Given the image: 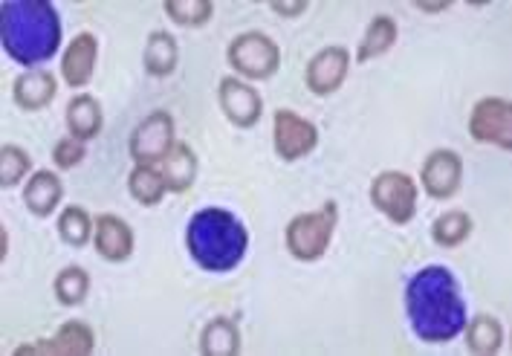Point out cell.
<instances>
[{
	"label": "cell",
	"instance_id": "2",
	"mask_svg": "<svg viewBox=\"0 0 512 356\" xmlns=\"http://www.w3.org/2000/svg\"><path fill=\"white\" fill-rule=\"evenodd\" d=\"M0 35L12 61L35 67L58 53L61 21L47 0H12L0 6Z\"/></svg>",
	"mask_w": 512,
	"mask_h": 356
},
{
	"label": "cell",
	"instance_id": "8",
	"mask_svg": "<svg viewBox=\"0 0 512 356\" xmlns=\"http://www.w3.org/2000/svg\"><path fill=\"white\" fill-rule=\"evenodd\" d=\"M469 134L481 145L512 151V105L501 96H486L469 113Z\"/></svg>",
	"mask_w": 512,
	"mask_h": 356
},
{
	"label": "cell",
	"instance_id": "7",
	"mask_svg": "<svg viewBox=\"0 0 512 356\" xmlns=\"http://www.w3.org/2000/svg\"><path fill=\"white\" fill-rule=\"evenodd\" d=\"M272 145H275V154L284 163H296V160H304L307 154L316 151L319 128L310 119L293 113V110H275V116H272Z\"/></svg>",
	"mask_w": 512,
	"mask_h": 356
},
{
	"label": "cell",
	"instance_id": "31",
	"mask_svg": "<svg viewBox=\"0 0 512 356\" xmlns=\"http://www.w3.org/2000/svg\"><path fill=\"white\" fill-rule=\"evenodd\" d=\"M270 9L275 15H281V18H298V15L307 12V0H298V3H270Z\"/></svg>",
	"mask_w": 512,
	"mask_h": 356
},
{
	"label": "cell",
	"instance_id": "20",
	"mask_svg": "<svg viewBox=\"0 0 512 356\" xmlns=\"http://www.w3.org/2000/svg\"><path fill=\"white\" fill-rule=\"evenodd\" d=\"M177 41L174 35H168L165 29H157L148 35V44H145V55H142V64H145V73L154 76V79H165L177 70Z\"/></svg>",
	"mask_w": 512,
	"mask_h": 356
},
{
	"label": "cell",
	"instance_id": "26",
	"mask_svg": "<svg viewBox=\"0 0 512 356\" xmlns=\"http://www.w3.org/2000/svg\"><path fill=\"white\" fill-rule=\"evenodd\" d=\"M93 220L90 215L81 209V206H67L64 212H61V218H58V235H61V241L67 244V247H87L90 244V238H93Z\"/></svg>",
	"mask_w": 512,
	"mask_h": 356
},
{
	"label": "cell",
	"instance_id": "17",
	"mask_svg": "<svg viewBox=\"0 0 512 356\" xmlns=\"http://www.w3.org/2000/svg\"><path fill=\"white\" fill-rule=\"evenodd\" d=\"M160 174L168 192H189L191 186H194V177H197V157H194V148H191L189 142H174V148L162 160Z\"/></svg>",
	"mask_w": 512,
	"mask_h": 356
},
{
	"label": "cell",
	"instance_id": "11",
	"mask_svg": "<svg viewBox=\"0 0 512 356\" xmlns=\"http://www.w3.org/2000/svg\"><path fill=\"white\" fill-rule=\"evenodd\" d=\"M460 180H463V160L458 151L452 148H437L426 157L423 171H420V183L432 200H449L460 192Z\"/></svg>",
	"mask_w": 512,
	"mask_h": 356
},
{
	"label": "cell",
	"instance_id": "27",
	"mask_svg": "<svg viewBox=\"0 0 512 356\" xmlns=\"http://www.w3.org/2000/svg\"><path fill=\"white\" fill-rule=\"evenodd\" d=\"M53 290L55 299L64 307H79L87 299V293H90V275L81 267H64L61 273L55 275Z\"/></svg>",
	"mask_w": 512,
	"mask_h": 356
},
{
	"label": "cell",
	"instance_id": "22",
	"mask_svg": "<svg viewBox=\"0 0 512 356\" xmlns=\"http://www.w3.org/2000/svg\"><path fill=\"white\" fill-rule=\"evenodd\" d=\"M397 35H400V27L391 15H377L371 21V27L365 32L362 44H359V53H356V61L359 64H368L371 58H379L385 55L394 44H397Z\"/></svg>",
	"mask_w": 512,
	"mask_h": 356
},
{
	"label": "cell",
	"instance_id": "33",
	"mask_svg": "<svg viewBox=\"0 0 512 356\" xmlns=\"http://www.w3.org/2000/svg\"><path fill=\"white\" fill-rule=\"evenodd\" d=\"M9 235H6V229H0V261L6 258V252H9Z\"/></svg>",
	"mask_w": 512,
	"mask_h": 356
},
{
	"label": "cell",
	"instance_id": "29",
	"mask_svg": "<svg viewBox=\"0 0 512 356\" xmlns=\"http://www.w3.org/2000/svg\"><path fill=\"white\" fill-rule=\"evenodd\" d=\"M32 168V157L21 145H3L0 148V186L3 189H15L27 171Z\"/></svg>",
	"mask_w": 512,
	"mask_h": 356
},
{
	"label": "cell",
	"instance_id": "16",
	"mask_svg": "<svg viewBox=\"0 0 512 356\" xmlns=\"http://www.w3.org/2000/svg\"><path fill=\"white\" fill-rule=\"evenodd\" d=\"M58 93V84L50 70H27L24 76H18L12 84V99L18 108L29 110H44Z\"/></svg>",
	"mask_w": 512,
	"mask_h": 356
},
{
	"label": "cell",
	"instance_id": "30",
	"mask_svg": "<svg viewBox=\"0 0 512 356\" xmlns=\"http://www.w3.org/2000/svg\"><path fill=\"white\" fill-rule=\"evenodd\" d=\"M87 157V148H84V142L76 137H64L55 142L53 148V163L61 168V171H70V168H76Z\"/></svg>",
	"mask_w": 512,
	"mask_h": 356
},
{
	"label": "cell",
	"instance_id": "1",
	"mask_svg": "<svg viewBox=\"0 0 512 356\" xmlns=\"http://www.w3.org/2000/svg\"><path fill=\"white\" fill-rule=\"evenodd\" d=\"M405 313L420 342L446 345L466 328V302L449 267H423L405 287Z\"/></svg>",
	"mask_w": 512,
	"mask_h": 356
},
{
	"label": "cell",
	"instance_id": "14",
	"mask_svg": "<svg viewBox=\"0 0 512 356\" xmlns=\"http://www.w3.org/2000/svg\"><path fill=\"white\" fill-rule=\"evenodd\" d=\"M96 252L110 261V264H122L134 255V229L119 218V215H99L96 218Z\"/></svg>",
	"mask_w": 512,
	"mask_h": 356
},
{
	"label": "cell",
	"instance_id": "15",
	"mask_svg": "<svg viewBox=\"0 0 512 356\" xmlns=\"http://www.w3.org/2000/svg\"><path fill=\"white\" fill-rule=\"evenodd\" d=\"M96 61H99V41H96V35L79 32V35L70 41V47H67V53H64V61H61V76H64V82L70 84V87H84V84H90L93 73H96Z\"/></svg>",
	"mask_w": 512,
	"mask_h": 356
},
{
	"label": "cell",
	"instance_id": "10",
	"mask_svg": "<svg viewBox=\"0 0 512 356\" xmlns=\"http://www.w3.org/2000/svg\"><path fill=\"white\" fill-rule=\"evenodd\" d=\"M217 105L223 110V116L235 125V128H252L258 125L261 113H264V99L252 84L241 82L235 76L220 79L217 87Z\"/></svg>",
	"mask_w": 512,
	"mask_h": 356
},
{
	"label": "cell",
	"instance_id": "6",
	"mask_svg": "<svg viewBox=\"0 0 512 356\" xmlns=\"http://www.w3.org/2000/svg\"><path fill=\"white\" fill-rule=\"evenodd\" d=\"M417 183L405 171H382L371 183V203L391 223L405 226L417 215Z\"/></svg>",
	"mask_w": 512,
	"mask_h": 356
},
{
	"label": "cell",
	"instance_id": "25",
	"mask_svg": "<svg viewBox=\"0 0 512 356\" xmlns=\"http://www.w3.org/2000/svg\"><path fill=\"white\" fill-rule=\"evenodd\" d=\"M128 192L142 206H157L168 189H165V180L154 165H136L128 177Z\"/></svg>",
	"mask_w": 512,
	"mask_h": 356
},
{
	"label": "cell",
	"instance_id": "9",
	"mask_svg": "<svg viewBox=\"0 0 512 356\" xmlns=\"http://www.w3.org/2000/svg\"><path fill=\"white\" fill-rule=\"evenodd\" d=\"M131 157L136 165L162 163L168 151L174 148V119L165 110H154L148 119H142L131 134Z\"/></svg>",
	"mask_w": 512,
	"mask_h": 356
},
{
	"label": "cell",
	"instance_id": "18",
	"mask_svg": "<svg viewBox=\"0 0 512 356\" xmlns=\"http://www.w3.org/2000/svg\"><path fill=\"white\" fill-rule=\"evenodd\" d=\"M64 186L53 171H35L24 189V203L35 218H50L61 203Z\"/></svg>",
	"mask_w": 512,
	"mask_h": 356
},
{
	"label": "cell",
	"instance_id": "28",
	"mask_svg": "<svg viewBox=\"0 0 512 356\" xmlns=\"http://www.w3.org/2000/svg\"><path fill=\"white\" fill-rule=\"evenodd\" d=\"M165 15H168L177 27L200 29L212 21L215 6H212L209 0H168V3H165Z\"/></svg>",
	"mask_w": 512,
	"mask_h": 356
},
{
	"label": "cell",
	"instance_id": "3",
	"mask_svg": "<svg viewBox=\"0 0 512 356\" xmlns=\"http://www.w3.org/2000/svg\"><path fill=\"white\" fill-rule=\"evenodd\" d=\"M186 247L206 273H232L249 249L243 223L226 209H200L186 226Z\"/></svg>",
	"mask_w": 512,
	"mask_h": 356
},
{
	"label": "cell",
	"instance_id": "24",
	"mask_svg": "<svg viewBox=\"0 0 512 356\" xmlns=\"http://www.w3.org/2000/svg\"><path fill=\"white\" fill-rule=\"evenodd\" d=\"M472 229H475L472 215H466V212H460V209H452V212H443L440 218L434 220L432 241L437 247L455 249L469 241Z\"/></svg>",
	"mask_w": 512,
	"mask_h": 356
},
{
	"label": "cell",
	"instance_id": "13",
	"mask_svg": "<svg viewBox=\"0 0 512 356\" xmlns=\"http://www.w3.org/2000/svg\"><path fill=\"white\" fill-rule=\"evenodd\" d=\"M96 351V333L87 328L84 322H67L61 325L53 339H41L35 345H21L15 356H35V354H53V356H90Z\"/></svg>",
	"mask_w": 512,
	"mask_h": 356
},
{
	"label": "cell",
	"instance_id": "19",
	"mask_svg": "<svg viewBox=\"0 0 512 356\" xmlns=\"http://www.w3.org/2000/svg\"><path fill=\"white\" fill-rule=\"evenodd\" d=\"M102 125H105L102 105H99L90 93H81V96H76V99L67 105V128H70V137L87 142V139L102 134Z\"/></svg>",
	"mask_w": 512,
	"mask_h": 356
},
{
	"label": "cell",
	"instance_id": "4",
	"mask_svg": "<svg viewBox=\"0 0 512 356\" xmlns=\"http://www.w3.org/2000/svg\"><path fill=\"white\" fill-rule=\"evenodd\" d=\"M336 223H339V206H336V200H327L322 209H316V212L296 215V218L287 223V232H284L287 252L296 261H304V264L319 261V258H324V252L330 249Z\"/></svg>",
	"mask_w": 512,
	"mask_h": 356
},
{
	"label": "cell",
	"instance_id": "23",
	"mask_svg": "<svg viewBox=\"0 0 512 356\" xmlns=\"http://www.w3.org/2000/svg\"><path fill=\"white\" fill-rule=\"evenodd\" d=\"M463 330H466V348L475 356H495L504 345V328L495 316H478Z\"/></svg>",
	"mask_w": 512,
	"mask_h": 356
},
{
	"label": "cell",
	"instance_id": "5",
	"mask_svg": "<svg viewBox=\"0 0 512 356\" xmlns=\"http://www.w3.org/2000/svg\"><path fill=\"white\" fill-rule=\"evenodd\" d=\"M226 58L235 67V73H241L246 79H255V82H267L281 67V50L264 32H241L229 44Z\"/></svg>",
	"mask_w": 512,
	"mask_h": 356
},
{
	"label": "cell",
	"instance_id": "12",
	"mask_svg": "<svg viewBox=\"0 0 512 356\" xmlns=\"http://www.w3.org/2000/svg\"><path fill=\"white\" fill-rule=\"evenodd\" d=\"M348 70H351V53L345 47H324V50H319L310 58L304 82L310 87V93L330 96V93H336L345 84Z\"/></svg>",
	"mask_w": 512,
	"mask_h": 356
},
{
	"label": "cell",
	"instance_id": "32",
	"mask_svg": "<svg viewBox=\"0 0 512 356\" xmlns=\"http://www.w3.org/2000/svg\"><path fill=\"white\" fill-rule=\"evenodd\" d=\"M414 6H417V9H420V12H443V9H449V6H452V0H443V3H423V0H420V3H414Z\"/></svg>",
	"mask_w": 512,
	"mask_h": 356
},
{
	"label": "cell",
	"instance_id": "21",
	"mask_svg": "<svg viewBox=\"0 0 512 356\" xmlns=\"http://www.w3.org/2000/svg\"><path fill=\"white\" fill-rule=\"evenodd\" d=\"M200 354L203 356H238L241 354V328L226 319V316H217L212 319L203 336H200Z\"/></svg>",
	"mask_w": 512,
	"mask_h": 356
}]
</instances>
